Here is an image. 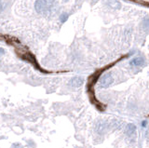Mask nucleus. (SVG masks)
I'll return each mask as SVG.
<instances>
[{
  "label": "nucleus",
  "mask_w": 149,
  "mask_h": 148,
  "mask_svg": "<svg viewBox=\"0 0 149 148\" xmlns=\"http://www.w3.org/2000/svg\"><path fill=\"white\" fill-rule=\"evenodd\" d=\"M49 7H51V4L47 0H37L35 4V9L39 14L47 13L49 10Z\"/></svg>",
  "instance_id": "nucleus-1"
},
{
  "label": "nucleus",
  "mask_w": 149,
  "mask_h": 148,
  "mask_svg": "<svg viewBox=\"0 0 149 148\" xmlns=\"http://www.w3.org/2000/svg\"><path fill=\"white\" fill-rule=\"evenodd\" d=\"M113 82H114V78H113L111 74H109V73L104 74L100 79V87L101 88H107L111 85Z\"/></svg>",
  "instance_id": "nucleus-2"
},
{
  "label": "nucleus",
  "mask_w": 149,
  "mask_h": 148,
  "mask_svg": "<svg viewBox=\"0 0 149 148\" xmlns=\"http://www.w3.org/2000/svg\"><path fill=\"white\" fill-rule=\"evenodd\" d=\"M83 83H84V79H83V77H81V76H74L69 82L70 86L73 88H79L83 85Z\"/></svg>",
  "instance_id": "nucleus-3"
},
{
  "label": "nucleus",
  "mask_w": 149,
  "mask_h": 148,
  "mask_svg": "<svg viewBox=\"0 0 149 148\" xmlns=\"http://www.w3.org/2000/svg\"><path fill=\"white\" fill-rule=\"evenodd\" d=\"M144 63V60L142 57H136L133 60H132L130 64L132 66H142Z\"/></svg>",
  "instance_id": "nucleus-4"
},
{
  "label": "nucleus",
  "mask_w": 149,
  "mask_h": 148,
  "mask_svg": "<svg viewBox=\"0 0 149 148\" xmlns=\"http://www.w3.org/2000/svg\"><path fill=\"white\" fill-rule=\"evenodd\" d=\"M125 131L128 136H132L136 132V126L134 124H129L127 126Z\"/></svg>",
  "instance_id": "nucleus-5"
},
{
  "label": "nucleus",
  "mask_w": 149,
  "mask_h": 148,
  "mask_svg": "<svg viewBox=\"0 0 149 148\" xmlns=\"http://www.w3.org/2000/svg\"><path fill=\"white\" fill-rule=\"evenodd\" d=\"M96 129H97V132L99 133H102L106 131V124L105 123H98Z\"/></svg>",
  "instance_id": "nucleus-6"
},
{
  "label": "nucleus",
  "mask_w": 149,
  "mask_h": 148,
  "mask_svg": "<svg viewBox=\"0 0 149 148\" xmlns=\"http://www.w3.org/2000/svg\"><path fill=\"white\" fill-rule=\"evenodd\" d=\"M108 5L111 7V8H114V9H119L120 8V3L118 1H116V0H109Z\"/></svg>",
  "instance_id": "nucleus-7"
},
{
  "label": "nucleus",
  "mask_w": 149,
  "mask_h": 148,
  "mask_svg": "<svg viewBox=\"0 0 149 148\" xmlns=\"http://www.w3.org/2000/svg\"><path fill=\"white\" fill-rule=\"evenodd\" d=\"M68 17L69 15L67 13H63L61 16H60V21H61L62 23H65L67 20H68Z\"/></svg>",
  "instance_id": "nucleus-8"
},
{
  "label": "nucleus",
  "mask_w": 149,
  "mask_h": 148,
  "mask_svg": "<svg viewBox=\"0 0 149 148\" xmlns=\"http://www.w3.org/2000/svg\"><path fill=\"white\" fill-rule=\"evenodd\" d=\"M4 53H5V50H4V48H0V56L4 55Z\"/></svg>",
  "instance_id": "nucleus-9"
},
{
  "label": "nucleus",
  "mask_w": 149,
  "mask_h": 148,
  "mask_svg": "<svg viewBox=\"0 0 149 148\" xmlns=\"http://www.w3.org/2000/svg\"><path fill=\"white\" fill-rule=\"evenodd\" d=\"M3 9H4V5H3V3H2L1 1H0V12L2 11Z\"/></svg>",
  "instance_id": "nucleus-10"
},
{
  "label": "nucleus",
  "mask_w": 149,
  "mask_h": 148,
  "mask_svg": "<svg viewBox=\"0 0 149 148\" xmlns=\"http://www.w3.org/2000/svg\"><path fill=\"white\" fill-rule=\"evenodd\" d=\"M144 6H146V7H149V2H144V3H142Z\"/></svg>",
  "instance_id": "nucleus-11"
},
{
  "label": "nucleus",
  "mask_w": 149,
  "mask_h": 148,
  "mask_svg": "<svg viewBox=\"0 0 149 148\" xmlns=\"http://www.w3.org/2000/svg\"><path fill=\"white\" fill-rule=\"evenodd\" d=\"M47 1H48V2L49 3V4H51H51H52V3H53V2H54V1H55V0H47Z\"/></svg>",
  "instance_id": "nucleus-12"
}]
</instances>
